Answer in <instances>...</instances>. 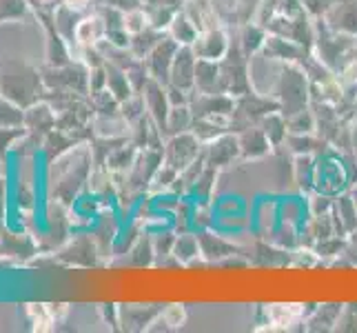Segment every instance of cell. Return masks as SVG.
Here are the masks:
<instances>
[{"instance_id":"6da1fadb","label":"cell","mask_w":357,"mask_h":333,"mask_svg":"<svg viewBox=\"0 0 357 333\" xmlns=\"http://www.w3.org/2000/svg\"><path fill=\"white\" fill-rule=\"evenodd\" d=\"M275 98L280 103V114L284 118H291L295 114H300V111L309 109L311 80L300 65L289 63L284 69H282Z\"/></svg>"},{"instance_id":"7a4b0ae2","label":"cell","mask_w":357,"mask_h":333,"mask_svg":"<svg viewBox=\"0 0 357 333\" xmlns=\"http://www.w3.org/2000/svg\"><path fill=\"white\" fill-rule=\"evenodd\" d=\"M220 84L222 91L233 98L253 91L249 80V56L242 52L240 43L229 47V54L220 60Z\"/></svg>"},{"instance_id":"3957f363","label":"cell","mask_w":357,"mask_h":333,"mask_svg":"<svg viewBox=\"0 0 357 333\" xmlns=\"http://www.w3.org/2000/svg\"><path fill=\"white\" fill-rule=\"evenodd\" d=\"M273 111H280L278 98H264V96H257L255 91L238 96L236 109H233V116H231V131L233 129L242 131L246 127H253L264 116L273 114Z\"/></svg>"},{"instance_id":"277c9868","label":"cell","mask_w":357,"mask_h":333,"mask_svg":"<svg viewBox=\"0 0 357 333\" xmlns=\"http://www.w3.org/2000/svg\"><path fill=\"white\" fill-rule=\"evenodd\" d=\"M200 138L195 133H178L174 140L169 142V160H167V167L176 169L178 174H182L193 160H198L200 156Z\"/></svg>"},{"instance_id":"5b68a950","label":"cell","mask_w":357,"mask_h":333,"mask_svg":"<svg viewBox=\"0 0 357 333\" xmlns=\"http://www.w3.org/2000/svg\"><path fill=\"white\" fill-rule=\"evenodd\" d=\"M195 63H198V56H195L193 47L180 45L174 58V65H171L169 82L184 91H195Z\"/></svg>"},{"instance_id":"8992f818","label":"cell","mask_w":357,"mask_h":333,"mask_svg":"<svg viewBox=\"0 0 357 333\" xmlns=\"http://www.w3.org/2000/svg\"><path fill=\"white\" fill-rule=\"evenodd\" d=\"M262 54L266 58H273V60H284V63H293V65H300L302 60L309 56L311 52L306 47L298 45L291 38H284V36H278V34H268L266 36V43L262 47Z\"/></svg>"},{"instance_id":"52a82bcc","label":"cell","mask_w":357,"mask_h":333,"mask_svg":"<svg viewBox=\"0 0 357 333\" xmlns=\"http://www.w3.org/2000/svg\"><path fill=\"white\" fill-rule=\"evenodd\" d=\"M193 52L198 58H204V60H222L227 54H229V36L222 27H215V29H208V31H202L198 34V38L191 45Z\"/></svg>"},{"instance_id":"ba28073f","label":"cell","mask_w":357,"mask_h":333,"mask_svg":"<svg viewBox=\"0 0 357 333\" xmlns=\"http://www.w3.org/2000/svg\"><path fill=\"white\" fill-rule=\"evenodd\" d=\"M331 29L340 34L357 36V0H340L322 18Z\"/></svg>"},{"instance_id":"9c48e42d","label":"cell","mask_w":357,"mask_h":333,"mask_svg":"<svg viewBox=\"0 0 357 333\" xmlns=\"http://www.w3.org/2000/svg\"><path fill=\"white\" fill-rule=\"evenodd\" d=\"M238 142H240V156L246 160H255L271 154L273 142L268 140V135L264 133L262 127H246L238 131Z\"/></svg>"},{"instance_id":"30bf717a","label":"cell","mask_w":357,"mask_h":333,"mask_svg":"<svg viewBox=\"0 0 357 333\" xmlns=\"http://www.w3.org/2000/svg\"><path fill=\"white\" fill-rule=\"evenodd\" d=\"M206 165L208 167H227L229 163L236 156H240V142H238V135H231V133H225L220 135V138L211 140L206 147Z\"/></svg>"},{"instance_id":"8fae6325","label":"cell","mask_w":357,"mask_h":333,"mask_svg":"<svg viewBox=\"0 0 357 333\" xmlns=\"http://www.w3.org/2000/svg\"><path fill=\"white\" fill-rule=\"evenodd\" d=\"M182 11L189 16V20L195 24V29H198L200 34L220 27V22H218L220 16H218V11H215L211 0H184Z\"/></svg>"},{"instance_id":"7c38bea8","label":"cell","mask_w":357,"mask_h":333,"mask_svg":"<svg viewBox=\"0 0 357 333\" xmlns=\"http://www.w3.org/2000/svg\"><path fill=\"white\" fill-rule=\"evenodd\" d=\"M180 49V43L174 38H167L162 43L155 45V52H153V60H151V67H153V78L158 82H169L171 76V65H174V58Z\"/></svg>"},{"instance_id":"4fadbf2b","label":"cell","mask_w":357,"mask_h":333,"mask_svg":"<svg viewBox=\"0 0 357 333\" xmlns=\"http://www.w3.org/2000/svg\"><path fill=\"white\" fill-rule=\"evenodd\" d=\"M195 91H200V94L222 91V84H220V63H218V60L198 58V63H195Z\"/></svg>"},{"instance_id":"5bb4252c","label":"cell","mask_w":357,"mask_h":333,"mask_svg":"<svg viewBox=\"0 0 357 333\" xmlns=\"http://www.w3.org/2000/svg\"><path fill=\"white\" fill-rule=\"evenodd\" d=\"M200 251L202 256L206 258V260H222V258H229V256H240V249L236 244H231L227 242L225 238H220V236H213V233H208V231H202L200 236Z\"/></svg>"},{"instance_id":"9a60e30c","label":"cell","mask_w":357,"mask_h":333,"mask_svg":"<svg viewBox=\"0 0 357 333\" xmlns=\"http://www.w3.org/2000/svg\"><path fill=\"white\" fill-rule=\"evenodd\" d=\"M266 36H268L266 27H262L260 22L251 20V22L242 24V34H240V40L238 43L242 47V52L251 58L253 54L262 52V47L266 43Z\"/></svg>"},{"instance_id":"2e32d148","label":"cell","mask_w":357,"mask_h":333,"mask_svg":"<svg viewBox=\"0 0 357 333\" xmlns=\"http://www.w3.org/2000/svg\"><path fill=\"white\" fill-rule=\"evenodd\" d=\"M169 34H171V38L178 40L180 45H193L200 31L195 29V24L189 20V16L184 14L182 7H180V11L174 16V20H171V24H169Z\"/></svg>"},{"instance_id":"e0dca14e","label":"cell","mask_w":357,"mask_h":333,"mask_svg":"<svg viewBox=\"0 0 357 333\" xmlns=\"http://www.w3.org/2000/svg\"><path fill=\"white\" fill-rule=\"evenodd\" d=\"M260 127L264 129V133L268 135V140L273 142V147L282 145L289 135V127H287V118L280 114V111H273L260 120Z\"/></svg>"},{"instance_id":"ac0fdd59","label":"cell","mask_w":357,"mask_h":333,"mask_svg":"<svg viewBox=\"0 0 357 333\" xmlns=\"http://www.w3.org/2000/svg\"><path fill=\"white\" fill-rule=\"evenodd\" d=\"M342 309H344L342 304H324V306H317L313 318L309 320V325H311L309 329H313V331H331V329H335Z\"/></svg>"},{"instance_id":"d6986e66","label":"cell","mask_w":357,"mask_h":333,"mask_svg":"<svg viewBox=\"0 0 357 333\" xmlns=\"http://www.w3.org/2000/svg\"><path fill=\"white\" fill-rule=\"evenodd\" d=\"M287 140L291 142L295 154H304V156H309L313 151H324V147H328V142L322 135L315 138V133H289Z\"/></svg>"},{"instance_id":"ffe728a7","label":"cell","mask_w":357,"mask_h":333,"mask_svg":"<svg viewBox=\"0 0 357 333\" xmlns=\"http://www.w3.org/2000/svg\"><path fill=\"white\" fill-rule=\"evenodd\" d=\"M200 240L198 236H191V233H180V238L174 244V256L180 262H191L195 256H200Z\"/></svg>"},{"instance_id":"44dd1931","label":"cell","mask_w":357,"mask_h":333,"mask_svg":"<svg viewBox=\"0 0 357 333\" xmlns=\"http://www.w3.org/2000/svg\"><path fill=\"white\" fill-rule=\"evenodd\" d=\"M335 212H337V218H342L340 227H344V231L351 233L357 227V207H355L353 195H342V198H337Z\"/></svg>"},{"instance_id":"7402d4cb","label":"cell","mask_w":357,"mask_h":333,"mask_svg":"<svg viewBox=\"0 0 357 333\" xmlns=\"http://www.w3.org/2000/svg\"><path fill=\"white\" fill-rule=\"evenodd\" d=\"M191 125H193V114L189 105L171 107L169 118H167V129H171L174 133H184L191 129Z\"/></svg>"},{"instance_id":"603a6c76","label":"cell","mask_w":357,"mask_h":333,"mask_svg":"<svg viewBox=\"0 0 357 333\" xmlns=\"http://www.w3.org/2000/svg\"><path fill=\"white\" fill-rule=\"evenodd\" d=\"M287 127H289V133H315L317 131L315 114L311 109H304L300 114L287 118Z\"/></svg>"},{"instance_id":"cb8c5ba5","label":"cell","mask_w":357,"mask_h":333,"mask_svg":"<svg viewBox=\"0 0 357 333\" xmlns=\"http://www.w3.org/2000/svg\"><path fill=\"white\" fill-rule=\"evenodd\" d=\"M335 331H357V304H347L342 309Z\"/></svg>"},{"instance_id":"d4e9b609","label":"cell","mask_w":357,"mask_h":333,"mask_svg":"<svg viewBox=\"0 0 357 333\" xmlns=\"http://www.w3.org/2000/svg\"><path fill=\"white\" fill-rule=\"evenodd\" d=\"M165 325H169V329H178L187 323V311H184L182 304H169L167 311L162 313Z\"/></svg>"},{"instance_id":"484cf974","label":"cell","mask_w":357,"mask_h":333,"mask_svg":"<svg viewBox=\"0 0 357 333\" xmlns=\"http://www.w3.org/2000/svg\"><path fill=\"white\" fill-rule=\"evenodd\" d=\"M300 3L304 5L306 11H309L311 18H324L326 11L333 5H337L340 0H300Z\"/></svg>"},{"instance_id":"4316f807","label":"cell","mask_w":357,"mask_h":333,"mask_svg":"<svg viewBox=\"0 0 357 333\" xmlns=\"http://www.w3.org/2000/svg\"><path fill=\"white\" fill-rule=\"evenodd\" d=\"M100 31H102L100 20L89 18V20L80 22V27H78V40L80 43H93L98 36H100Z\"/></svg>"},{"instance_id":"83f0119b","label":"cell","mask_w":357,"mask_h":333,"mask_svg":"<svg viewBox=\"0 0 357 333\" xmlns=\"http://www.w3.org/2000/svg\"><path fill=\"white\" fill-rule=\"evenodd\" d=\"M144 24H146V16L142 14L140 9H131L129 14L125 16V31H129V34L144 31Z\"/></svg>"},{"instance_id":"f1b7e54d","label":"cell","mask_w":357,"mask_h":333,"mask_svg":"<svg viewBox=\"0 0 357 333\" xmlns=\"http://www.w3.org/2000/svg\"><path fill=\"white\" fill-rule=\"evenodd\" d=\"M344 246H347V242L340 240V238H326L317 244L315 251H317V256H337Z\"/></svg>"},{"instance_id":"f546056e","label":"cell","mask_w":357,"mask_h":333,"mask_svg":"<svg viewBox=\"0 0 357 333\" xmlns=\"http://www.w3.org/2000/svg\"><path fill=\"white\" fill-rule=\"evenodd\" d=\"M313 207H315V216H322V214H326L328 209H333L335 207V202L331 200V198H326V195H317V198H313Z\"/></svg>"},{"instance_id":"4dcf8cb0","label":"cell","mask_w":357,"mask_h":333,"mask_svg":"<svg viewBox=\"0 0 357 333\" xmlns=\"http://www.w3.org/2000/svg\"><path fill=\"white\" fill-rule=\"evenodd\" d=\"M349 244H351L353 249L357 251V227H355V229H353V231L349 233Z\"/></svg>"},{"instance_id":"1f68e13d","label":"cell","mask_w":357,"mask_h":333,"mask_svg":"<svg viewBox=\"0 0 357 333\" xmlns=\"http://www.w3.org/2000/svg\"><path fill=\"white\" fill-rule=\"evenodd\" d=\"M89 0H67V5H71V7H76V9H80V7H84L87 5Z\"/></svg>"},{"instance_id":"d6a6232c","label":"cell","mask_w":357,"mask_h":333,"mask_svg":"<svg viewBox=\"0 0 357 333\" xmlns=\"http://www.w3.org/2000/svg\"><path fill=\"white\" fill-rule=\"evenodd\" d=\"M351 135H353V147H355V151H357V125H355V129H351Z\"/></svg>"},{"instance_id":"836d02e7","label":"cell","mask_w":357,"mask_h":333,"mask_svg":"<svg viewBox=\"0 0 357 333\" xmlns=\"http://www.w3.org/2000/svg\"><path fill=\"white\" fill-rule=\"evenodd\" d=\"M351 195H353V200H355V207H357V187H353V193H351Z\"/></svg>"}]
</instances>
